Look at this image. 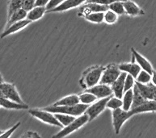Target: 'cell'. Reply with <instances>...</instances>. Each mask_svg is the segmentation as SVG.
Returning a JSON list of instances; mask_svg holds the SVG:
<instances>
[{
	"mask_svg": "<svg viewBox=\"0 0 156 138\" xmlns=\"http://www.w3.org/2000/svg\"><path fill=\"white\" fill-rule=\"evenodd\" d=\"M105 69V66H92L87 69L82 74L81 79L79 83L84 89H88L96 85L99 84L102 77L103 72Z\"/></svg>",
	"mask_w": 156,
	"mask_h": 138,
	"instance_id": "cell-1",
	"label": "cell"
},
{
	"mask_svg": "<svg viewBox=\"0 0 156 138\" xmlns=\"http://www.w3.org/2000/svg\"><path fill=\"white\" fill-rule=\"evenodd\" d=\"M87 104L79 103L75 105L71 106H49L46 108H43L44 110L49 111L52 113H65L69 115L79 116L85 113L86 110L88 108Z\"/></svg>",
	"mask_w": 156,
	"mask_h": 138,
	"instance_id": "cell-2",
	"label": "cell"
},
{
	"mask_svg": "<svg viewBox=\"0 0 156 138\" xmlns=\"http://www.w3.org/2000/svg\"><path fill=\"white\" fill-rule=\"evenodd\" d=\"M88 121H90L89 116L87 114L84 113L83 115L77 116L73 122H71L69 125L64 127L62 129V131L58 133L54 136V137H65L66 136H69L70 134L75 132L76 130L79 129L80 128L83 126L84 124H86Z\"/></svg>",
	"mask_w": 156,
	"mask_h": 138,
	"instance_id": "cell-3",
	"label": "cell"
},
{
	"mask_svg": "<svg viewBox=\"0 0 156 138\" xmlns=\"http://www.w3.org/2000/svg\"><path fill=\"white\" fill-rule=\"evenodd\" d=\"M133 116H134V114L132 111H126L122 108L112 110V124H113V128H114L115 133L119 134L123 124Z\"/></svg>",
	"mask_w": 156,
	"mask_h": 138,
	"instance_id": "cell-4",
	"label": "cell"
},
{
	"mask_svg": "<svg viewBox=\"0 0 156 138\" xmlns=\"http://www.w3.org/2000/svg\"><path fill=\"white\" fill-rule=\"evenodd\" d=\"M28 113L44 123L54 125V126L64 128L62 124L58 120L54 113L50 112L49 111L44 110V109H29Z\"/></svg>",
	"mask_w": 156,
	"mask_h": 138,
	"instance_id": "cell-5",
	"label": "cell"
},
{
	"mask_svg": "<svg viewBox=\"0 0 156 138\" xmlns=\"http://www.w3.org/2000/svg\"><path fill=\"white\" fill-rule=\"evenodd\" d=\"M121 73V71L119 69L118 65L114 63L108 65L107 66H105L100 83H105L111 86L118 78Z\"/></svg>",
	"mask_w": 156,
	"mask_h": 138,
	"instance_id": "cell-6",
	"label": "cell"
},
{
	"mask_svg": "<svg viewBox=\"0 0 156 138\" xmlns=\"http://www.w3.org/2000/svg\"><path fill=\"white\" fill-rule=\"evenodd\" d=\"M0 91H1V97H4L11 100L16 101L17 103H24L22 98L20 96V94L17 91L15 85L8 82H1L0 85Z\"/></svg>",
	"mask_w": 156,
	"mask_h": 138,
	"instance_id": "cell-7",
	"label": "cell"
},
{
	"mask_svg": "<svg viewBox=\"0 0 156 138\" xmlns=\"http://www.w3.org/2000/svg\"><path fill=\"white\" fill-rule=\"evenodd\" d=\"M111 96H108V97H106V98H100V99H99L96 102H94L93 103H91V105L88 106V108L86 110L85 113L88 115L90 121H91L92 119L96 118L100 113L102 112L103 111L105 110V108H107L108 101Z\"/></svg>",
	"mask_w": 156,
	"mask_h": 138,
	"instance_id": "cell-8",
	"label": "cell"
},
{
	"mask_svg": "<svg viewBox=\"0 0 156 138\" xmlns=\"http://www.w3.org/2000/svg\"><path fill=\"white\" fill-rule=\"evenodd\" d=\"M86 91L91 92L97 97V98H103L112 95V87L110 85L105 84V83H99L88 89H86Z\"/></svg>",
	"mask_w": 156,
	"mask_h": 138,
	"instance_id": "cell-9",
	"label": "cell"
},
{
	"mask_svg": "<svg viewBox=\"0 0 156 138\" xmlns=\"http://www.w3.org/2000/svg\"><path fill=\"white\" fill-rule=\"evenodd\" d=\"M108 10V6L99 4L96 2H86L79 9V16H85L91 12H105Z\"/></svg>",
	"mask_w": 156,
	"mask_h": 138,
	"instance_id": "cell-10",
	"label": "cell"
},
{
	"mask_svg": "<svg viewBox=\"0 0 156 138\" xmlns=\"http://www.w3.org/2000/svg\"><path fill=\"white\" fill-rule=\"evenodd\" d=\"M126 76H127V73L121 72L118 78L111 85L113 95L117 98H122L123 97L124 93H125L124 89H125V81H126Z\"/></svg>",
	"mask_w": 156,
	"mask_h": 138,
	"instance_id": "cell-11",
	"label": "cell"
},
{
	"mask_svg": "<svg viewBox=\"0 0 156 138\" xmlns=\"http://www.w3.org/2000/svg\"><path fill=\"white\" fill-rule=\"evenodd\" d=\"M131 52H132V56H133V57H134V59H135L136 63H137L139 65L140 67L142 68V70H146V71L149 72L150 74H152V72H153L154 69H153V66H152V65L151 64V62H150L146 57L142 56V55H141L137 50H135V49H133V48L131 49Z\"/></svg>",
	"mask_w": 156,
	"mask_h": 138,
	"instance_id": "cell-12",
	"label": "cell"
},
{
	"mask_svg": "<svg viewBox=\"0 0 156 138\" xmlns=\"http://www.w3.org/2000/svg\"><path fill=\"white\" fill-rule=\"evenodd\" d=\"M32 23L31 20H29L28 19H23V20H20V21H18L16 23H14L13 24L8 27L7 28H5L4 32L2 33V34L1 35V38L6 37L7 36L11 35L12 33H17L20 31L21 29H23V28L27 27L28 25H29L30 23Z\"/></svg>",
	"mask_w": 156,
	"mask_h": 138,
	"instance_id": "cell-13",
	"label": "cell"
},
{
	"mask_svg": "<svg viewBox=\"0 0 156 138\" xmlns=\"http://www.w3.org/2000/svg\"><path fill=\"white\" fill-rule=\"evenodd\" d=\"M84 2H87V0H65L62 3H61L59 6L57 7L48 11L47 12H62L67 10H70L71 8L79 7V5L83 3Z\"/></svg>",
	"mask_w": 156,
	"mask_h": 138,
	"instance_id": "cell-14",
	"label": "cell"
},
{
	"mask_svg": "<svg viewBox=\"0 0 156 138\" xmlns=\"http://www.w3.org/2000/svg\"><path fill=\"white\" fill-rule=\"evenodd\" d=\"M0 105L1 108L6 109H14V110H27L28 109V106L26 103H17L16 101L11 100L4 97L0 98Z\"/></svg>",
	"mask_w": 156,
	"mask_h": 138,
	"instance_id": "cell-15",
	"label": "cell"
},
{
	"mask_svg": "<svg viewBox=\"0 0 156 138\" xmlns=\"http://www.w3.org/2000/svg\"><path fill=\"white\" fill-rule=\"evenodd\" d=\"M123 3L126 14L130 16H141V15L145 14L144 11L133 1L125 0Z\"/></svg>",
	"mask_w": 156,
	"mask_h": 138,
	"instance_id": "cell-16",
	"label": "cell"
},
{
	"mask_svg": "<svg viewBox=\"0 0 156 138\" xmlns=\"http://www.w3.org/2000/svg\"><path fill=\"white\" fill-rule=\"evenodd\" d=\"M134 115L144 112H156V100H150L147 99L142 105L137 108L131 109Z\"/></svg>",
	"mask_w": 156,
	"mask_h": 138,
	"instance_id": "cell-17",
	"label": "cell"
},
{
	"mask_svg": "<svg viewBox=\"0 0 156 138\" xmlns=\"http://www.w3.org/2000/svg\"><path fill=\"white\" fill-rule=\"evenodd\" d=\"M119 69L121 70V72H126L127 74H129L133 77L136 78L137 77V75L139 74L140 71L142 70V68L140 67V66L137 63H121L118 65Z\"/></svg>",
	"mask_w": 156,
	"mask_h": 138,
	"instance_id": "cell-18",
	"label": "cell"
},
{
	"mask_svg": "<svg viewBox=\"0 0 156 138\" xmlns=\"http://www.w3.org/2000/svg\"><path fill=\"white\" fill-rule=\"evenodd\" d=\"M27 16H28V12L26 10L23 9V8L18 10L17 12H15L14 14L12 15V16L10 17L9 19H7V24L5 26V28H7L14 23L25 19L27 18Z\"/></svg>",
	"mask_w": 156,
	"mask_h": 138,
	"instance_id": "cell-19",
	"label": "cell"
},
{
	"mask_svg": "<svg viewBox=\"0 0 156 138\" xmlns=\"http://www.w3.org/2000/svg\"><path fill=\"white\" fill-rule=\"evenodd\" d=\"M80 103L79 96L77 95H70L61 98L60 100L57 101L56 103H54V106H71L75 105Z\"/></svg>",
	"mask_w": 156,
	"mask_h": 138,
	"instance_id": "cell-20",
	"label": "cell"
},
{
	"mask_svg": "<svg viewBox=\"0 0 156 138\" xmlns=\"http://www.w3.org/2000/svg\"><path fill=\"white\" fill-rule=\"evenodd\" d=\"M46 12V7H35L28 12L27 19H28L32 22L37 21L41 18H42Z\"/></svg>",
	"mask_w": 156,
	"mask_h": 138,
	"instance_id": "cell-21",
	"label": "cell"
},
{
	"mask_svg": "<svg viewBox=\"0 0 156 138\" xmlns=\"http://www.w3.org/2000/svg\"><path fill=\"white\" fill-rule=\"evenodd\" d=\"M133 89L128 90L127 91L124 93V95L122 97V102L123 105L122 108L126 111H130L132 108V104H133Z\"/></svg>",
	"mask_w": 156,
	"mask_h": 138,
	"instance_id": "cell-22",
	"label": "cell"
},
{
	"mask_svg": "<svg viewBox=\"0 0 156 138\" xmlns=\"http://www.w3.org/2000/svg\"><path fill=\"white\" fill-rule=\"evenodd\" d=\"M23 0H9L7 8V19L12 16V14L23 7Z\"/></svg>",
	"mask_w": 156,
	"mask_h": 138,
	"instance_id": "cell-23",
	"label": "cell"
},
{
	"mask_svg": "<svg viewBox=\"0 0 156 138\" xmlns=\"http://www.w3.org/2000/svg\"><path fill=\"white\" fill-rule=\"evenodd\" d=\"M147 99L145 98L144 96L142 95L141 92L139 91V90L137 88V85L133 87V104H132V108H135L138 106L142 105V103H145Z\"/></svg>",
	"mask_w": 156,
	"mask_h": 138,
	"instance_id": "cell-24",
	"label": "cell"
},
{
	"mask_svg": "<svg viewBox=\"0 0 156 138\" xmlns=\"http://www.w3.org/2000/svg\"><path fill=\"white\" fill-rule=\"evenodd\" d=\"M56 118L58 119L61 124H62L63 127H66L73 122L75 119L76 117L75 116L69 115V114H65V113H54Z\"/></svg>",
	"mask_w": 156,
	"mask_h": 138,
	"instance_id": "cell-25",
	"label": "cell"
},
{
	"mask_svg": "<svg viewBox=\"0 0 156 138\" xmlns=\"http://www.w3.org/2000/svg\"><path fill=\"white\" fill-rule=\"evenodd\" d=\"M84 18L91 23H100L105 19V12H91L85 16Z\"/></svg>",
	"mask_w": 156,
	"mask_h": 138,
	"instance_id": "cell-26",
	"label": "cell"
},
{
	"mask_svg": "<svg viewBox=\"0 0 156 138\" xmlns=\"http://www.w3.org/2000/svg\"><path fill=\"white\" fill-rule=\"evenodd\" d=\"M79 96V99H80V103L87 104V105H90L91 103H93L97 99V97L95 95L88 91H85L84 93L80 94Z\"/></svg>",
	"mask_w": 156,
	"mask_h": 138,
	"instance_id": "cell-27",
	"label": "cell"
},
{
	"mask_svg": "<svg viewBox=\"0 0 156 138\" xmlns=\"http://www.w3.org/2000/svg\"><path fill=\"white\" fill-rule=\"evenodd\" d=\"M108 9L112 10V12H114L115 13H117L118 16L120 15H124L126 14V9L124 7V3L122 1H117L111 3L108 6Z\"/></svg>",
	"mask_w": 156,
	"mask_h": 138,
	"instance_id": "cell-28",
	"label": "cell"
},
{
	"mask_svg": "<svg viewBox=\"0 0 156 138\" xmlns=\"http://www.w3.org/2000/svg\"><path fill=\"white\" fill-rule=\"evenodd\" d=\"M122 105H123L122 98H117L116 96H114V97L111 96L107 103V108H109V109H112V110L122 108Z\"/></svg>",
	"mask_w": 156,
	"mask_h": 138,
	"instance_id": "cell-29",
	"label": "cell"
},
{
	"mask_svg": "<svg viewBox=\"0 0 156 138\" xmlns=\"http://www.w3.org/2000/svg\"><path fill=\"white\" fill-rule=\"evenodd\" d=\"M136 82L143 83V84H147L151 82V74L147 72L146 70H142L140 71L139 74L136 78Z\"/></svg>",
	"mask_w": 156,
	"mask_h": 138,
	"instance_id": "cell-30",
	"label": "cell"
},
{
	"mask_svg": "<svg viewBox=\"0 0 156 138\" xmlns=\"http://www.w3.org/2000/svg\"><path fill=\"white\" fill-rule=\"evenodd\" d=\"M118 19V15L112 12V10H108L105 12V19L104 21L105 23H108V24H113L117 21Z\"/></svg>",
	"mask_w": 156,
	"mask_h": 138,
	"instance_id": "cell-31",
	"label": "cell"
},
{
	"mask_svg": "<svg viewBox=\"0 0 156 138\" xmlns=\"http://www.w3.org/2000/svg\"><path fill=\"white\" fill-rule=\"evenodd\" d=\"M135 78L133 77V76L131 74H127L126 81H125V89H124V92L127 91L129 89H133V87L135 86Z\"/></svg>",
	"mask_w": 156,
	"mask_h": 138,
	"instance_id": "cell-32",
	"label": "cell"
},
{
	"mask_svg": "<svg viewBox=\"0 0 156 138\" xmlns=\"http://www.w3.org/2000/svg\"><path fill=\"white\" fill-rule=\"evenodd\" d=\"M36 1L37 0H23V9L26 10L27 12H29L36 7Z\"/></svg>",
	"mask_w": 156,
	"mask_h": 138,
	"instance_id": "cell-33",
	"label": "cell"
},
{
	"mask_svg": "<svg viewBox=\"0 0 156 138\" xmlns=\"http://www.w3.org/2000/svg\"><path fill=\"white\" fill-rule=\"evenodd\" d=\"M20 124V122H18L17 124H15L14 126H12L11 129L7 130V131H5L3 133H1L0 136H1V137H10V136H12V134L19 128Z\"/></svg>",
	"mask_w": 156,
	"mask_h": 138,
	"instance_id": "cell-34",
	"label": "cell"
},
{
	"mask_svg": "<svg viewBox=\"0 0 156 138\" xmlns=\"http://www.w3.org/2000/svg\"><path fill=\"white\" fill-rule=\"evenodd\" d=\"M64 1H65V0H50L49 2V3H48L46 6L47 12L49 11V10L54 9V8L57 7L58 6H59L61 3H62Z\"/></svg>",
	"mask_w": 156,
	"mask_h": 138,
	"instance_id": "cell-35",
	"label": "cell"
},
{
	"mask_svg": "<svg viewBox=\"0 0 156 138\" xmlns=\"http://www.w3.org/2000/svg\"><path fill=\"white\" fill-rule=\"evenodd\" d=\"M117 1H122V2H124L125 0H87L86 2H96V3H99V4L109 6L111 3L117 2Z\"/></svg>",
	"mask_w": 156,
	"mask_h": 138,
	"instance_id": "cell-36",
	"label": "cell"
},
{
	"mask_svg": "<svg viewBox=\"0 0 156 138\" xmlns=\"http://www.w3.org/2000/svg\"><path fill=\"white\" fill-rule=\"evenodd\" d=\"M22 137H41V136L37 133H35V132L33 131H28L23 134Z\"/></svg>",
	"mask_w": 156,
	"mask_h": 138,
	"instance_id": "cell-37",
	"label": "cell"
},
{
	"mask_svg": "<svg viewBox=\"0 0 156 138\" xmlns=\"http://www.w3.org/2000/svg\"><path fill=\"white\" fill-rule=\"evenodd\" d=\"M50 0H37L36 7H46Z\"/></svg>",
	"mask_w": 156,
	"mask_h": 138,
	"instance_id": "cell-38",
	"label": "cell"
},
{
	"mask_svg": "<svg viewBox=\"0 0 156 138\" xmlns=\"http://www.w3.org/2000/svg\"><path fill=\"white\" fill-rule=\"evenodd\" d=\"M151 82L156 86V70H153L151 74Z\"/></svg>",
	"mask_w": 156,
	"mask_h": 138,
	"instance_id": "cell-39",
	"label": "cell"
}]
</instances>
